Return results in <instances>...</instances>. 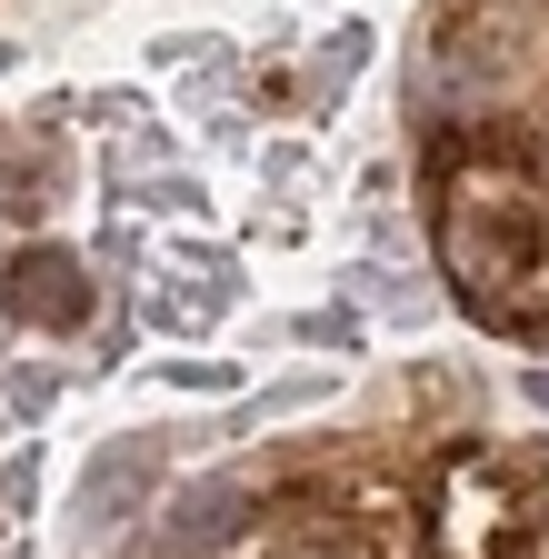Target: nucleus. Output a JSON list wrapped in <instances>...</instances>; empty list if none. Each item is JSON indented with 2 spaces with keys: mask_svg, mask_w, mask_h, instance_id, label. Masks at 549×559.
<instances>
[{
  "mask_svg": "<svg viewBox=\"0 0 549 559\" xmlns=\"http://www.w3.org/2000/svg\"><path fill=\"white\" fill-rule=\"evenodd\" d=\"M220 510H240V489H230V479H211V489H200V500H190V510H180V520H190V530H170V549H180V559H190V549H211V539H220V530H230V520H220Z\"/></svg>",
  "mask_w": 549,
  "mask_h": 559,
  "instance_id": "4",
  "label": "nucleus"
},
{
  "mask_svg": "<svg viewBox=\"0 0 549 559\" xmlns=\"http://www.w3.org/2000/svg\"><path fill=\"white\" fill-rule=\"evenodd\" d=\"M151 469H160V450H151V440H120V450H110V469H91V520H120V510L151 489Z\"/></svg>",
  "mask_w": 549,
  "mask_h": 559,
  "instance_id": "3",
  "label": "nucleus"
},
{
  "mask_svg": "<svg viewBox=\"0 0 549 559\" xmlns=\"http://www.w3.org/2000/svg\"><path fill=\"white\" fill-rule=\"evenodd\" d=\"M440 260L460 280V300L479 320H500L520 340H549V190L479 160V170H450V200H440Z\"/></svg>",
  "mask_w": 549,
  "mask_h": 559,
  "instance_id": "1",
  "label": "nucleus"
},
{
  "mask_svg": "<svg viewBox=\"0 0 549 559\" xmlns=\"http://www.w3.org/2000/svg\"><path fill=\"white\" fill-rule=\"evenodd\" d=\"M529 400H539V409H549V370H529Z\"/></svg>",
  "mask_w": 549,
  "mask_h": 559,
  "instance_id": "5",
  "label": "nucleus"
},
{
  "mask_svg": "<svg viewBox=\"0 0 549 559\" xmlns=\"http://www.w3.org/2000/svg\"><path fill=\"white\" fill-rule=\"evenodd\" d=\"M91 300H100V290H91V270H81L71 250H21V260H11V310H21V320H40V330H81Z\"/></svg>",
  "mask_w": 549,
  "mask_h": 559,
  "instance_id": "2",
  "label": "nucleus"
}]
</instances>
